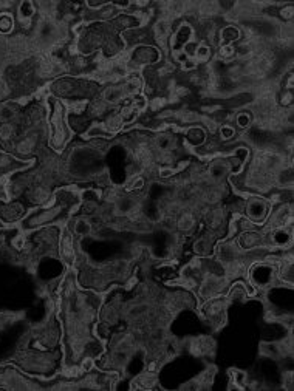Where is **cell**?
<instances>
[{"label": "cell", "instance_id": "5bb4252c", "mask_svg": "<svg viewBox=\"0 0 294 391\" xmlns=\"http://www.w3.org/2000/svg\"><path fill=\"white\" fill-rule=\"evenodd\" d=\"M195 226V216L192 212H184L180 215V218L177 220V228L183 232H189L192 231Z\"/></svg>", "mask_w": 294, "mask_h": 391}, {"label": "cell", "instance_id": "f1b7e54d", "mask_svg": "<svg viewBox=\"0 0 294 391\" xmlns=\"http://www.w3.org/2000/svg\"><path fill=\"white\" fill-rule=\"evenodd\" d=\"M220 56L224 60H231L232 57L236 56V48L232 47V45H223L220 48Z\"/></svg>", "mask_w": 294, "mask_h": 391}, {"label": "cell", "instance_id": "ba28073f", "mask_svg": "<svg viewBox=\"0 0 294 391\" xmlns=\"http://www.w3.org/2000/svg\"><path fill=\"white\" fill-rule=\"evenodd\" d=\"M60 254H62V258L68 263L74 262V243H73V235L68 231H65L62 233V238H60Z\"/></svg>", "mask_w": 294, "mask_h": 391}, {"label": "cell", "instance_id": "4dcf8cb0", "mask_svg": "<svg viewBox=\"0 0 294 391\" xmlns=\"http://www.w3.org/2000/svg\"><path fill=\"white\" fill-rule=\"evenodd\" d=\"M79 373H81V368L79 367H67L65 370H64V376L65 377H68V379H73V377H77L79 376Z\"/></svg>", "mask_w": 294, "mask_h": 391}, {"label": "cell", "instance_id": "60d3db41", "mask_svg": "<svg viewBox=\"0 0 294 391\" xmlns=\"http://www.w3.org/2000/svg\"><path fill=\"white\" fill-rule=\"evenodd\" d=\"M175 173V170L172 169V167H164V169H161L160 170V177L161 178H169V177H172Z\"/></svg>", "mask_w": 294, "mask_h": 391}, {"label": "cell", "instance_id": "277c9868", "mask_svg": "<svg viewBox=\"0 0 294 391\" xmlns=\"http://www.w3.org/2000/svg\"><path fill=\"white\" fill-rule=\"evenodd\" d=\"M246 213L251 221H263L268 215V204L260 198H251L246 203Z\"/></svg>", "mask_w": 294, "mask_h": 391}, {"label": "cell", "instance_id": "d590c367", "mask_svg": "<svg viewBox=\"0 0 294 391\" xmlns=\"http://www.w3.org/2000/svg\"><path fill=\"white\" fill-rule=\"evenodd\" d=\"M234 135H236V132H234V128H232L231 125H223L221 127V138H223V140H231Z\"/></svg>", "mask_w": 294, "mask_h": 391}, {"label": "cell", "instance_id": "7bdbcfd3", "mask_svg": "<svg viewBox=\"0 0 294 391\" xmlns=\"http://www.w3.org/2000/svg\"><path fill=\"white\" fill-rule=\"evenodd\" d=\"M135 283H136V279H135V277H132V279L127 282V286H126V288H127V289H130V288H133V286H135Z\"/></svg>", "mask_w": 294, "mask_h": 391}, {"label": "cell", "instance_id": "8992f818", "mask_svg": "<svg viewBox=\"0 0 294 391\" xmlns=\"http://www.w3.org/2000/svg\"><path fill=\"white\" fill-rule=\"evenodd\" d=\"M263 243H265L263 235H260V233L254 232V231H248V232L241 233V237L239 238V248L251 250V249L260 248Z\"/></svg>", "mask_w": 294, "mask_h": 391}, {"label": "cell", "instance_id": "6da1fadb", "mask_svg": "<svg viewBox=\"0 0 294 391\" xmlns=\"http://www.w3.org/2000/svg\"><path fill=\"white\" fill-rule=\"evenodd\" d=\"M51 125H53V136H51V144H53L55 149H60L64 145V142L68 138V132L64 123V106L62 104H56V110L53 119H51Z\"/></svg>", "mask_w": 294, "mask_h": 391}, {"label": "cell", "instance_id": "e0dca14e", "mask_svg": "<svg viewBox=\"0 0 294 391\" xmlns=\"http://www.w3.org/2000/svg\"><path fill=\"white\" fill-rule=\"evenodd\" d=\"M149 316V305L146 303H140V305H135L129 309V317L136 319V320H144Z\"/></svg>", "mask_w": 294, "mask_h": 391}, {"label": "cell", "instance_id": "52a82bcc", "mask_svg": "<svg viewBox=\"0 0 294 391\" xmlns=\"http://www.w3.org/2000/svg\"><path fill=\"white\" fill-rule=\"evenodd\" d=\"M217 254H219V258H220V262L224 265V266H228L231 263H234L237 262V260L240 258L239 257V248L234 245V243H224V245H221L217 250Z\"/></svg>", "mask_w": 294, "mask_h": 391}, {"label": "cell", "instance_id": "f35d334b", "mask_svg": "<svg viewBox=\"0 0 294 391\" xmlns=\"http://www.w3.org/2000/svg\"><path fill=\"white\" fill-rule=\"evenodd\" d=\"M232 376H234L232 380H236V384H243L245 377H246L245 373H241V371H232Z\"/></svg>", "mask_w": 294, "mask_h": 391}, {"label": "cell", "instance_id": "44dd1931", "mask_svg": "<svg viewBox=\"0 0 294 391\" xmlns=\"http://www.w3.org/2000/svg\"><path fill=\"white\" fill-rule=\"evenodd\" d=\"M121 127H123V119H121L119 115L110 116L106 121V124H104V128L107 130V133H115V132H118Z\"/></svg>", "mask_w": 294, "mask_h": 391}, {"label": "cell", "instance_id": "7402d4cb", "mask_svg": "<svg viewBox=\"0 0 294 391\" xmlns=\"http://www.w3.org/2000/svg\"><path fill=\"white\" fill-rule=\"evenodd\" d=\"M14 27V19L11 14L2 13L0 14V33H10Z\"/></svg>", "mask_w": 294, "mask_h": 391}, {"label": "cell", "instance_id": "8fae6325", "mask_svg": "<svg viewBox=\"0 0 294 391\" xmlns=\"http://www.w3.org/2000/svg\"><path fill=\"white\" fill-rule=\"evenodd\" d=\"M102 98H104V102H110V104H118L119 101H123L126 98V93H124L123 85L107 87V89L104 90Z\"/></svg>", "mask_w": 294, "mask_h": 391}, {"label": "cell", "instance_id": "f546056e", "mask_svg": "<svg viewBox=\"0 0 294 391\" xmlns=\"http://www.w3.org/2000/svg\"><path fill=\"white\" fill-rule=\"evenodd\" d=\"M229 297L231 299H243V297H246V291L241 284H236L234 288H232Z\"/></svg>", "mask_w": 294, "mask_h": 391}, {"label": "cell", "instance_id": "74e56055", "mask_svg": "<svg viewBox=\"0 0 294 391\" xmlns=\"http://www.w3.org/2000/svg\"><path fill=\"white\" fill-rule=\"evenodd\" d=\"M93 368V359L92 357H85L81 363V371H90Z\"/></svg>", "mask_w": 294, "mask_h": 391}, {"label": "cell", "instance_id": "5b68a950", "mask_svg": "<svg viewBox=\"0 0 294 391\" xmlns=\"http://www.w3.org/2000/svg\"><path fill=\"white\" fill-rule=\"evenodd\" d=\"M253 282L257 286H270L274 282V269L270 265H258L253 269Z\"/></svg>", "mask_w": 294, "mask_h": 391}, {"label": "cell", "instance_id": "ac0fdd59", "mask_svg": "<svg viewBox=\"0 0 294 391\" xmlns=\"http://www.w3.org/2000/svg\"><path fill=\"white\" fill-rule=\"evenodd\" d=\"M36 13V10H34V5L31 3V2H23V3H20V6H19V17H20V20H22V23H30V20H31V17H33V14Z\"/></svg>", "mask_w": 294, "mask_h": 391}, {"label": "cell", "instance_id": "3957f363", "mask_svg": "<svg viewBox=\"0 0 294 391\" xmlns=\"http://www.w3.org/2000/svg\"><path fill=\"white\" fill-rule=\"evenodd\" d=\"M224 308H226V303L221 299L212 297L209 302L204 305V317L211 321H219L223 323V314H224Z\"/></svg>", "mask_w": 294, "mask_h": 391}, {"label": "cell", "instance_id": "cb8c5ba5", "mask_svg": "<svg viewBox=\"0 0 294 391\" xmlns=\"http://www.w3.org/2000/svg\"><path fill=\"white\" fill-rule=\"evenodd\" d=\"M138 111H140V110L135 108L133 106H132V107H126V108L121 110L119 116H121V119H123V124H126V123H132V121H135L136 116H138Z\"/></svg>", "mask_w": 294, "mask_h": 391}, {"label": "cell", "instance_id": "8d00e7d4", "mask_svg": "<svg viewBox=\"0 0 294 391\" xmlns=\"http://www.w3.org/2000/svg\"><path fill=\"white\" fill-rule=\"evenodd\" d=\"M164 104H166V99H163V98H155V99H152L150 101V108L153 110V111H157V110H160Z\"/></svg>", "mask_w": 294, "mask_h": 391}, {"label": "cell", "instance_id": "ffe728a7", "mask_svg": "<svg viewBox=\"0 0 294 391\" xmlns=\"http://www.w3.org/2000/svg\"><path fill=\"white\" fill-rule=\"evenodd\" d=\"M220 10V3L217 2H203V3H198V13L202 16H212V14H217Z\"/></svg>", "mask_w": 294, "mask_h": 391}, {"label": "cell", "instance_id": "d4e9b609", "mask_svg": "<svg viewBox=\"0 0 294 391\" xmlns=\"http://www.w3.org/2000/svg\"><path fill=\"white\" fill-rule=\"evenodd\" d=\"M106 110H107V104L104 101H99V99L92 102V106L89 107V111H90L92 116H101L106 113Z\"/></svg>", "mask_w": 294, "mask_h": 391}, {"label": "cell", "instance_id": "b9f144b4", "mask_svg": "<svg viewBox=\"0 0 294 391\" xmlns=\"http://www.w3.org/2000/svg\"><path fill=\"white\" fill-rule=\"evenodd\" d=\"M280 16L283 17V19H291V17H293V6L288 5L287 8H283V10L280 11Z\"/></svg>", "mask_w": 294, "mask_h": 391}, {"label": "cell", "instance_id": "603a6c76", "mask_svg": "<svg viewBox=\"0 0 294 391\" xmlns=\"http://www.w3.org/2000/svg\"><path fill=\"white\" fill-rule=\"evenodd\" d=\"M180 121H183L186 124H191V123H197V121H200V115H197L195 111H189V110H181L175 115Z\"/></svg>", "mask_w": 294, "mask_h": 391}, {"label": "cell", "instance_id": "d6986e66", "mask_svg": "<svg viewBox=\"0 0 294 391\" xmlns=\"http://www.w3.org/2000/svg\"><path fill=\"white\" fill-rule=\"evenodd\" d=\"M155 384H157V376H155L153 371H147L136 379V385L140 388H152Z\"/></svg>", "mask_w": 294, "mask_h": 391}, {"label": "cell", "instance_id": "4316f807", "mask_svg": "<svg viewBox=\"0 0 294 391\" xmlns=\"http://www.w3.org/2000/svg\"><path fill=\"white\" fill-rule=\"evenodd\" d=\"M211 250V241L207 238H202L195 243V252L198 255H207Z\"/></svg>", "mask_w": 294, "mask_h": 391}, {"label": "cell", "instance_id": "1f68e13d", "mask_svg": "<svg viewBox=\"0 0 294 391\" xmlns=\"http://www.w3.org/2000/svg\"><path fill=\"white\" fill-rule=\"evenodd\" d=\"M237 36H239V31L236 28H232V27L226 28V30L221 33V39H226V40L237 39Z\"/></svg>", "mask_w": 294, "mask_h": 391}, {"label": "cell", "instance_id": "d6a6232c", "mask_svg": "<svg viewBox=\"0 0 294 391\" xmlns=\"http://www.w3.org/2000/svg\"><path fill=\"white\" fill-rule=\"evenodd\" d=\"M202 121H203V123H204V125L207 127V130H211V133H214V132H215V130H217V128H219V124H217V121H215V119H212V118H206V116H204V118H203Z\"/></svg>", "mask_w": 294, "mask_h": 391}, {"label": "cell", "instance_id": "9a60e30c", "mask_svg": "<svg viewBox=\"0 0 294 391\" xmlns=\"http://www.w3.org/2000/svg\"><path fill=\"white\" fill-rule=\"evenodd\" d=\"M17 135V128L11 123H2L0 124V141L2 142H10L13 141Z\"/></svg>", "mask_w": 294, "mask_h": 391}, {"label": "cell", "instance_id": "83f0119b", "mask_svg": "<svg viewBox=\"0 0 294 391\" xmlns=\"http://www.w3.org/2000/svg\"><path fill=\"white\" fill-rule=\"evenodd\" d=\"M195 56H197V59L198 60H202V62H204V60H207L209 59V56H211V50H209V47L207 45H198L197 47V51H195Z\"/></svg>", "mask_w": 294, "mask_h": 391}, {"label": "cell", "instance_id": "484cf974", "mask_svg": "<svg viewBox=\"0 0 294 391\" xmlns=\"http://www.w3.org/2000/svg\"><path fill=\"white\" fill-rule=\"evenodd\" d=\"M92 231V226L87 220H77L74 223V233H77V235H87V233H90Z\"/></svg>", "mask_w": 294, "mask_h": 391}, {"label": "cell", "instance_id": "4fadbf2b", "mask_svg": "<svg viewBox=\"0 0 294 391\" xmlns=\"http://www.w3.org/2000/svg\"><path fill=\"white\" fill-rule=\"evenodd\" d=\"M30 198H31V201L36 204H45L50 199V190L45 186L39 184L31 190Z\"/></svg>", "mask_w": 294, "mask_h": 391}, {"label": "cell", "instance_id": "9c48e42d", "mask_svg": "<svg viewBox=\"0 0 294 391\" xmlns=\"http://www.w3.org/2000/svg\"><path fill=\"white\" fill-rule=\"evenodd\" d=\"M36 147H37V135L30 133L27 136H23L20 141H17L16 152L20 153V155H30L34 152Z\"/></svg>", "mask_w": 294, "mask_h": 391}, {"label": "cell", "instance_id": "e575fe53", "mask_svg": "<svg viewBox=\"0 0 294 391\" xmlns=\"http://www.w3.org/2000/svg\"><path fill=\"white\" fill-rule=\"evenodd\" d=\"M144 186V179L141 177H136L132 179L130 184L127 186V190H136V189H141Z\"/></svg>", "mask_w": 294, "mask_h": 391}, {"label": "cell", "instance_id": "ee69618b", "mask_svg": "<svg viewBox=\"0 0 294 391\" xmlns=\"http://www.w3.org/2000/svg\"><path fill=\"white\" fill-rule=\"evenodd\" d=\"M0 228H3V223L2 221H0Z\"/></svg>", "mask_w": 294, "mask_h": 391}, {"label": "cell", "instance_id": "836d02e7", "mask_svg": "<svg viewBox=\"0 0 294 391\" xmlns=\"http://www.w3.org/2000/svg\"><path fill=\"white\" fill-rule=\"evenodd\" d=\"M237 124L240 127H248L251 124V116L248 115V113H240V115L237 116Z\"/></svg>", "mask_w": 294, "mask_h": 391}, {"label": "cell", "instance_id": "ab89813d", "mask_svg": "<svg viewBox=\"0 0 294 391\" xmlns=\"http://www.w3.org/2000/svg\"><path fill=\"white\" fill-rule=\"evenodd\" d=\"M293 102V94H291V91H288V93H283L282 94V99H280V104L283 107H287V106H290V104Z\"/></svg>", "mask_w": 294, "mask_h": 391}, {"label": "cell", "instance_id": "2e32d148", "mask_svg": "<svg viewBox=\"0 0 294 391\" xmlns=\"http://www.w3.org/2000/svg\"><path fill=\"white\" fill-rule=\"evenodd\" d=\"M206 220H207V224H209L212 229L220 228L223 220H224V212H223V209H219V207H217V209H211L209 212H207V215H206Z\"/></svg>", "mask_w": 294, "mask_h": 391}, {"label": "cell", "instance_id": "7c38bea8", "mask_svg": "<svg viewBox=\"0 0 294 391\" xmlns=\"http://www.w3.org/2000/svg\"><path fill=\"white\" fill-rule=\"evenodd\" d=\"M153 145H155V149H157V152H172L175 147V138L167 133H161L158 136H155Z\"/></svg>", "mask_w": 294, "mask_h": 391}, {"label": "cell", "instance_id": "30bf717a", "mask_svg": "<svg viewBox=\"0 0 294 391\" xmlns=\"http://www.w3.org/2000/svg\"><path fill=\"white\" fill-rule=\"evenodd\" d=\"M271 243L273 246L285 248L291 243V232L285 228H276L271 233Z\"/></svg>", "mask_w": 294, "mask_h": 391}, {"label": "cell", "instance_id": "7a4b0ae2", "mask_svg": "<svg viewBox=\"0 0 294 391\" xmlns=\"http://www.w3.org/2000/svg\"><path fill=\"white\" fill-rule=\"evenodd\" d=\"M226 279H223V277H219L215 274H207L204 277V280L200 286V295L203 299H212V297H217V295L223 291L224 288V282Z\"/></svg>", "mask_w": 294, "mask_h": 391}]
</instances>
